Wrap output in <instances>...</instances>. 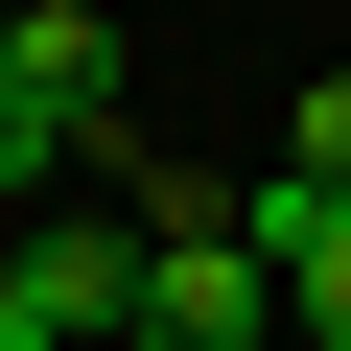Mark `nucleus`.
I'll list each match as a JSON object with an SVG mask.
<instances>
[{"instance_id": "obj_1", "label": "nucleus", "mask_w": 351, "mask_h": 351, "mask_svg": "<svg viewBox=\"0 0 351 351\" xmlns=\"http://www.w3.org/2000/svg\"><path fill=\"white\" fill-rule=\"evenodd\" d=\"M281 328V281L234 258V211L188 188V211H141V304H117V351H258Z\"/></svg>"}, {"instance_id": "obj_2", "label": "nucleus", "mask_w": 351, "mask_h": 351, "mask_svg": "<svg viewBox=\"0 0 351 351\" xmlns=\"http://www.w3.org/2000/svg\"><path fill=\"white\" fill-rule=\"evenodd\" d=\"M234 258L281 281V328L351 351V188H234Z\"/></svg>"}, {"instance_id": "obj_3", "label": "nucleus", "mask_w": 351, "mask_h": 351, "mask_svg": "<svg viewBox=\"0 0 351 351\" xmlns=\"http://www.w3.org/2000/svg\"><path fill=\"white\" fill-rule=\"evenodd\" d=\"M117 71H141V47L94 24V0H0V94H24V117H71V141H94V117H117Z\"/></svg>"}, {"instance_id": "obj_4", "label": "nucleus", "mask_w": 351, "mask_h": 351, "mask_svg": "<svg viewBox=\"0 0 351 351\" xmlns=\"http://www.w3.org/2000/svg\"><path fill=\"white\" fill-rule=\"evenodd\" d=\"M0 258H24L47 351H117V304H141V234H117V211H47V234H0Z\"/></svg>"}, {"instance_id": "obj_5", "label": "nucleus", "mask_w": 351, "mask_h": 351, "mask_svg": "<svg viewBox=\"0 0 351 351\" xmlns=\"http://www.w3.org/2000/svg\"><path fill=\"white\" fill-rule=\"evenodd\" d=\"M47 188H71V117H24V94H0V211L47 234Z\"/></svg>"}, {"instance_id": "obj_6", "label": "nucleus", "mask_w": 351, "mask_h": 351, "mask_svg": "<svg viewBox=\"0 0 351 351\" xmlns=\"http://www.w3.org/2000/svg\"><path fill=\"white\" fill-rule=\"evenodd\" d=\"M281 188H351V71H304V141H281Z\"/></svg>"}, {"instance_id": "obj_7", "label": "nucleus", "mask_w": 351, "mask_h": 351, "mask_svg": "<svg viewBox=\"0 0 351 351\" xmlns=\"http://www.w3.org/2000/svg\"><path fill=\"white\" fill-rule=\"evenodd\" d=\"M0 351H47V304H24V258H0Z\"/></svg>"}]
</instances>
